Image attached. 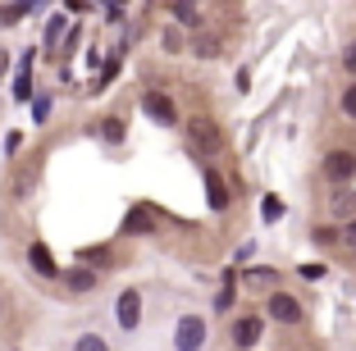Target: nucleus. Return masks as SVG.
Segmentation results:
<instances>
[{
	"label": "nucleus",
	"instance_id": "nucleus-1",
	"mask_svg": "<svg viewBox=\"0 0 356 351\" xmlns=\"http://www.w3.org/2000/svg\"><path fill=\"white\" fill-rule=\"evenodd\" d=\"M201 342H206V320L201 315H183L174 329V347L178 351H201Z\"/></svg>",
	"mask_w": 356,
	"mask_h": 351
},
{
	"label": "nucleus",
	"instance_id": "nucleus-2",
	"mask_svg": "<svg viewBox=\"0 0 356 351\" xmlns=\"http://www.w3.org/2000/svg\"><path fill=\"white\" fill-rule=\"evenodd\" d=\"M270 315L279 324H302V306H297V297H288V292H274L270 297Z\"/></svg>",
	"mask_w": 356,
	"mask_h": 351
},
{
	"label": "nucleus",
	"instance_id": "nucleus-3",
	"mask_svg": "<svg viewBox=\"0 0 356 351\" xmlns=\"http://www.w3.org/2000/svg\"><path fill=\"white\" fill-rule=\"evenodd\" d=\"M142 110H147L156 124H174V119H178V114H174V101H169L165 92H147V96H142Z\"/></svg>",
	"mask_w": 356,
	"mask_h": 351
},
{
	"label": "nucleus",
	"instance_id": "nucleus-4",
	"mask_svg": "<svg viewBox=\"0 0 356 351\" xmlns=\"http://www.w3.org/2000/svg\"><path fill=\"white\" fill-rule=\"evenodd\" d=\"M325 174L334 178V183H347V178L356 174V155H352V151H329V160H325Z\"/></svg>",
	"mask_w": 356,
	"mask_h": 351
},
{
	"label": "nucleus",
	"instance_id": "nucleus-5",
	"mask_svg": "<svg viewBox=\"0 0 356 351\" xmlns=\"http://www.w3.org/2000/svg\"><path fill=\"white\" fill-rule=\"evenodd\" d=\"M192 142L206 146V151H220V128L210 124V119H192Z\"/></svg>",
	"mask_w": 356,
	"mask_h": 351
},
{
	"label": "nucleus",
	"instance_id": "nucleus-6",
	"mask_svg": "<svg viewBox=\"0 0 356 351\" xmlns=\"http://www.w3.org/2000/svg\"><path fill=\"white\" fill-rule=\"evenodd\" d=\"M137 320H142V297H137V292H124V297H119V324H124V329H137Z\"/></svg>",
	"mask_w": 356,
	"mask_h": 351
},
{
	"label": "nucleus",
	"instance_id": "nucleus-7",
	"mask_svg": "<svg viewBox=\"0 0 356 351\" xmlns=\"http://www.w3.org/2000/svg\"><path fill=\"white\" fill-rule=\"evenodd\" d=\"M233 342H238V347H256V342H261V320H256V315H242L238 329H233Z\"/></svg>",
	"mask_w": 356,
	"mask_h": 351
},
{
	"label": "nucleus",
	"instance_id": "nucleus-8",
	"mask_svg": "<svg viewBox=\"0 0 356 351\" xmlns=\"http://www.w3.org/2000/svg\"><path fill=\"white\" fill-rule=\"evenodd\" d=\"M206 192H210V206H215V210L229 206V187H224V178L215 174V169H206Z\"/></svg>",
	"mask_w": 356,
	"mask_h": 351
},
{
	"label": "nucleus",
	"instance_id": "nucleus-9",
	"mask_svg": "<svg viewBox=\"0 0 356 351\" xmlns=\"http://www.w3.org/2000/svg\"><path fill=\"white\" fill-rule=\"evenodd\" d=\"M128 233H151V228H156V215H151L147 206H137V210H128Z\"/></svg>",
	"mask_w": 356,
	"mask_h": 351
},
{
	"label": "nucleus",
	"instance_id": "nucleus-10",
	"mask_svg": "<svg viewBox=\"0 0 356 351\" xmlns=\"http://www.w3.org/2000/svg\"><path fill=\"white\" fill-rule=\"evenodd\" d=\"M28 260H32V269H37V274H46V279L55 274V260H51V251H46L42 242H37V247L28 251Z\"/></svg>",
	"mask_w": 356,
	"mask_h": 351
},
{
	"label": "nucleus",
	"instance_id": "nucleus-11",
	"mask_svg": "<svg viewBox=\"0 0 356 351\" xmlns=\"http://www.w3.org/2000/svg\"><path fill=\"white\" fill-rule=\"evenodd\" d=\"M14 96H19V101H28V96H32V60H23L19 83H14Z\"/></svg>",
	"mask_w": 356,
	"mask_h": 351
},
{
	"label": "nucleus",
	"instance_id": "nucleus-12",
	"mask_svg": "<svg viewBox=\"0 0 356 351\" xmlns=\"http://www.w3.org/2000/svg\"><path fill=\"white\" fill-rule=\"evenodd\" d=\"M69 288H74V292L96 288V274H92V269H74V274H69Z\"/></svg>",
	"mask_w": 356,
	"mask_h": 351
},
{
	"label": "nucleus",
	"instance_id": "nucleus-13",
	"mask_svg": "<svg viewBox=\"0 0 356 351\" xmlns=\"http://www.w3.org/2000/svg\"><path fill=\"white\" fill-rule=\"evenodd\" d=\"M174 19H178V23H197V10H192V0H174Z\"/></svg>",
	"mask_w": 356,
	"mask_h": 351
},
{
	"label": "nucleus",
	"instance_id": "nucleus-14",
	"mask_svg": "<svg viewBox=\"0 0 356 351\" xmlns=\"http://www.w3.org/2000/svg\"><path fill=\"white\" fill-rule=\"evenodd\" d=\"M101 137H105V142H119V137H124V124H119V119H105V124H101Z\"/></svg>",
	"mask_w": 356,
	"mask_h": 351
},
{
	"label": "nucleus",
	"instance_id": "nucleus-15",
	"mask_svg": "<svg viewBox=\"0 0 356 351\" xmlns=\"http://www.w3.org/2000/svg\"><path fill=\"white\" fill-rule=\"evenodd\" d=\"M261 215H265V219H270V224H274V219H283V201H274V197H265V206H261Z\"/></svg>",
	"mask_w": 356,
	"mask_h": 351
},
{
	"label": "nucleus",
	"instance_id": "nucleus-16",
	"mask_svg": "<svg viewBox=\"0 0 356 351\" xmlns=\"http://www.w3.org/2000/svg\"><path fill=\"white\" fill-rule=\"evenodd\" d=\"M19 5H0V28H10V23H19Z\"/></svg>",
	"mask_w": 356,
	"mask_h": 351
},
{
	"label": "nucleus",
	"instance_id": "nucleus-17",
	"mask_svg": "<svg viewBox=\"0 0 356 351\" xmlns=\"http://www.w3.org/2000/svg\"><path fill=\"white\" fill-rule=\"evenodd\" d=\"M78 351H110V347H105L96 333H87V338H78Z\"/></svg>",
	"mask_w": 356,
	"mask_h": 351
},
{
	"label": "nucleus",
	"instance_id": "nucleus-18",
	"mask_svg": "<svg viewBox=\"0 0 356 351\" xmlns=\"http://www.w3.org/2000/svg\"><path fill=\"white\" fill-rule=\"evenodd\" d=\"M46 114H51V96H37L32 101V119H46Z\"/></svg>",
	"mask_w": 356,
	"mask_h": 351
},
{
	"label": "nucleus",
	"instance_id": "nucleus-19",
	"mask_svg": "<svg viewBox=\"0 0 356 351\" xmlns=\"http://www.w3.org/2000/svg\"><path fill=\"white\" fill-rule=\"evenodd\" d=\"M343 110H347V114H352V119H356V83H352V87H347V92H343Z\"/></svg>",
	"mask_w": 356,
	"mask_h": 351
},
{
	"label": "nucleus",
	"instance_id": "nucleus-20",
	"mask_svg": "<svg viewBox=\"0 0 356 351\" xmlns=\"http://www.w3.org/2000/svg\"><path fill=\"white\" fill-rule=\"evenodd\" d=\"M356 206V192H347V197H334V210L343 215V210H352Z\"/></svg>",
	"mask_w": 356,
	"mask_h": 351
},
{
	"label": "nucleus",
	"instance_id": "nucleus-21",
	"mask_svg": "<svg viewBox=\"0 0 356 351\" xmlns=\"http://www.w3.org/2000/svg\"><path fill=\"white\" fill-rule=\"evenodd\" d=\"M60 32H64V19H55L51 28H46V42H60Z\"/></svg>",
	"mask_w": 356,
	"mask_h": 351
},
{
	"label": "nucleus",
	"instance_id": "nucleus-22",
	"mask_svg": "<svg viewBox=\"0 0 356 351\" xmlns=\"http://www.w3.org/2000/svg\"><path fill=\"white\" fill-rule=\"evenodd\" d=\"M347 69H352V73H356V42H352V46H347Z\"/></svg>",
	"mask_w": 356,
	"mask_h": 351
},
{
	"label": "nucleus",
	"instance_id": "nucleus-23",
	"mask_svg": "<svg viewBox=\"0 0 356 351\" xmlns=\"http://www.w3.org/2000/svg\"><path fill=\"white\" fill-rule=\"evenodd\" d=\"M14 5H19V14H28L32 5H42V0H14Z\"/></svg>",
	"mask_w": 356,
	"mask_h": 351
},
{
	"label": "nucleus",
	"instance_id": "nucleus-24",
	"mask_svg": "<svg viewBox=\"0 0 356 351\" xmlns=\"http://www.w3.org/2000/svg\"><path fill=\"white\" fill-rule=\"evenodd\" d=\"M343 238H347V242H356V224H347V228H343Z\"/></svg>",
	"mask_w": 356,
	"mask_h": 351
},
{
	"label": "nucleus",
	"instance_id": "nucleus-25",
	"mask_svg": "<svg viewBox=\"0 0 356 351\" xmlns=\"http://www.w3.org/2000/svg\"><path fill=\"white\" fill-rule=\"evenodd\" d=\"M5 69H10V55L0 51V78H5Z\"/></svg>",
	"mask_w": 356,
	"mask_h": 351
}]
</instances>
